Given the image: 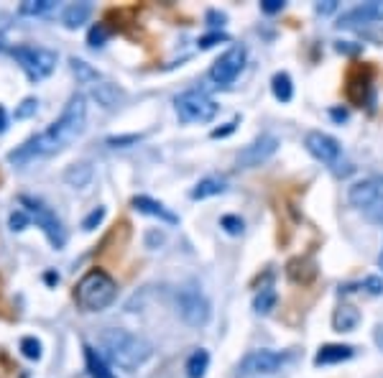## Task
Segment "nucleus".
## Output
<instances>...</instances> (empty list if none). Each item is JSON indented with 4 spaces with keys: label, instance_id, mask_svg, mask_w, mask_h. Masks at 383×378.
Listing matches in <instances>:
<instances>
[{
    "label": "nucleus",
    "instance_id": "obj_1",
    "mask_svg": "<svg viewBox=\"0 0 383 378\" xmlns=\"http://www.w3.org/2000/svg\"><path fill=\"white\" fill-rule=\"evenodd\" d=\"M85 126H87V97L77 92V95L69 97V103L64 105L62 116L47 131H41L34 138L23 141L16 151H10L8 161L13 166H26L31 161H36V159H47V156L59 154V151H64L72 141H77V138L85 133Z\"/></svg>",
    "mask_w": 383,
    "mask_h": 378
},
{
    "label": "nucleus",
    "instance_id": "obj_2",
    "mask_svg": "<svg viewBox=\"0 0 383 378\" xmlns=\"http://www.w3.org/2000/svg\"><path fill=\"white\" fill-rule=\"evenodd\" d=\"M103 348H105V355L110 358V363L120 370L141 368L146 360L151 358L153 350L146 338L135 335V332L120 330V327L103 332Z\"/></svg>",
    "mask_w": 383,
    "mask_h": 378
},
{
    "label": "nucleus",
    "instance_id": "obj_3",
    "mask_svg": "<svg viewBox=\"0 0 383 378\" xmlns=\"http://www.w3.org/2000/svg\"><path fill=\"white\" fill-rule=\"evenodd\" d=\"M118 299V282L103 269L87 271L75 286V301L82 312H103Z\"/></svg>",
    "mask_w": 383,
    "mask_h": 378
},
{
    "label": "nucleus",
    "instance_id": "obj_4",
    "mask_svg": "<svg viewBox=\"0 0 383 378\" xmlns=\"http://www.w3.org/2000/svg\"><path fill=\"white\" fill-rule=\"evenodd\" d=\"M18 204L23 207V213L29 215L31 220H36V225L44 230V235H47L49 243H51L57 251H62V248L67 245V230H64V225H62L57 213H54L44 200L31 197V194H21Z\"/></svg>",
    "mask_w": 383,
    "mask_h": 378
},
{
    "label": "nucleus",
    "instance_id": "obj_5",
    "mask_svg": "<svg viewBox=\"0 0 383 378\" xmlns=\"http://www.w3.org/2000/svg\"><path fill=\"white\" fill-rule=\"evenodd\" d=\"M10 57L16 59V64H18L23 72H26V77L31 82H41V79H47L54 69H57V51H51L47 46H31V44H21V46H13L10 49Z\"/></svg>",
    "mask_w": 383,
    "mask_h": 378
},
{
    "label": "nucleus",
    "instance_id": "obj_6",
    "mask_svg": "<svg viewBox=\"0 0 383 378\" xmlns=\"http://www.w3.org/2000/svg\"><path fill=\"white\" fill-rule=\"evenodd\" d=\"M176 116L182 123H210L217 116V103L202 90H187L174 100Z\"/></svg>",
    "mask_w": 383,
    "mask_h": 378
},
{
    "label": "nucleus",
    "instance_id": "obj_7",
    "mask_svg": "<svg viewBox=\"0 0 383 378\" xmlns=\"http://www.w3.org/2000/svg\"><path fill=\"white\" fill-rule=\"evenodd\" d=\"M176 312L189 327H202L210 320L212 307L197 286H184V289L176 291Z\"/></svg>",
    "mask_w": 383,
    "mask_h": 378
},
{
    "label": "nucleus",
    "instance_id": "obj_8",
    "mask_svg": "<svg viewBox=\"0 0 383 378\" xmlns=\"http://www.w3.org/2000/svg\"><path fill=\"white\" fill-rule=\"evenodd\" d=\"M246 59H248L246 46H240V44L230 46L228 51H222L220 59H215V64L210 67V79L220 87L233 85L243 72V67H246Z\"/></svg>",
    "mask_w": 383,
    "mask_h": 378
},
{
    "label": "nucleus",
    "instance_id": "obj_9",
    "mask_svg": "<svg viewBox=\"0 0 383 378\" xmlns=\"http://www.w3.org/2000/svg\"><path fill=\"white\" fill-rule=\"evenodd\" d=\"M289 360V353H276V350H250L246 358L238 363V376H268L276 373Z\"/></svg>",
    "mask_w": 383,
    "mask_h": 378
},
{
    "label": "nucleus",
    "instance_id": "obj_10",
    "mask_svg": "<svg viewBox=\"0 0 383 378\" xmlns=\"http://www.w3.org/2000/svg\"><path fill=\"white\" fill-rule=\"evenodd\" d=\"M304 146L317 161H322L327 166H335L340 161V156H343L340 141L332 138L330 133H322V131H309L304 136Z\"/></svg>",
    "mask_w": 383,
    "mask_h": 378
},
{
    "label": "nucleus",
    "instance_id": "obj_11",
    "mask_svg": "<svg viewBox=\"0 0 383 378\" xmlns=\"http://www.w3.org/2000/svg\"><path fill=\"white\" fill-rule=\"evenodd\" d=\"M278 151V138L274 133H263L259 136L253 144H248L243 151L238 154V166L243 169H253V166H261L263 161H268L271 156Z\"/></svg>",
    "mask_w": 383,
    "mask_h": 378
},
{
    "label": "nucleus",
    "instance_id": "obj_12",
    "mask_svg": "<svg viewBox=\"0 0 383 378\" xmlns=\"http://www.w3.org/2000/svg\"><path fill=\"white\" fill-rule=\"evenodd\" d=\"M375 21H383V3L381 0H373V3H363L358 8L347 10L340 16L337 26L340 29H355V26H371Z\"/></svg>",
    "mask_w": 383,
    "mask_h": 378
},
{
    "label": "nucleus",
    "instance_id": "obj_13",
    "mask_svg": "<svg viewBox=\"0 0 383 378\" xmlns=\"http://www.w3.org/2000/svg\"><path fill=\"white\" fill-rule=\"evenodd\" d=\"M381 179L383 176H368V179L355 182V185L347 189V202L365 213V210L371 207V202L375 200L378 189H381Z\"/></svg>",
    "mask_w": 383,
    "mask_h": 378
},
{
    "label": "nucleus",
    "instance_id": "obj_14",
    "mask_svg": "<svg viewBox=\"0 0 383 378\" xmlns=\"http://www.w3.org/2000/svg\"><path fill=\"white\" fill-rule=\"evenodd\" d=\"M131 204H133L135 213L148 215V217H156V220H161V223H166V225H176V223H179V215L172 213L166 204L159 202V200H153V197L135 194L133 200H131Z\"/></svg>",
    "mask_w": 383,
    "mask_h": 378
},
{
    "label": "nucleus",
    "instance_id": "obj_15",
    "mask_svg": "<svg viewBox=\"0 0 383 378\" xmlns=\"http://www.w3.org/2000/svg\"><path fill=\"white\" fill-rule=\"evenodd\" d=\"M355 355L353 345H337V342H330V345H322L317 350L315 355V366H335V363H345Z\"/></svg>",
    "mask_w": 383,
    "mask_h": 378
},
{
    "label": "nucleus",
    "instance_id": "obj_16",
    "mask_svg": "<svg viewBox=\"0 0 383 378\" xmlns=\"http://www.w3.org/2000/svg\"><path fill=\"white\" fill-rule=\"evenodd\" d=\"M360 322V312L353 304H340L332 314V330L335 332H353Z\"/></svg>",
    "mask_w": 383,
    "mask_h": 378
},
{
    "label": "nucleus",
    "instance_id": "obj_17",
    "mask_svg": "<svg viewBox=\"0 0 383 378\" xmlns=\"http://www.w3.org/2000/svg\"><path fill=\"white\" fill-rule=\"evenodd\" d=\"M92 176H95V172H92V164L79 161V164H72L67 172H64V182H67L72 189H85V187H90Z\"/></svg>",
    "mask_w": 383,
    "mask_h": 378
},
{
    "label": "nucleus",
    "instance_id": "obj_18",
    "mask_svg": "<svg viewBox=\"0 0 383 378\" xmlns=\"http://www.w3.org/2000/svg\"><path fill=\"white\" fill-rule=\"evenodd\" d=\"M225 189H228L225 179H220V176H204V179H200V182L194 185L189 197L192 200H207V197H217V194H222Z\"/></svg>",
    "mask_w": 383,
    "mask_h": 378
},
{
    "label": "nucleus",
    "instance_id": "obj_19",
    "mask_svg": "<svg viewBox=\"0 0 383 378\" xmlns=\"http://www.w3.org/2000/svg\"><path fill=\"white\" fill-rule=\"evenodd\" d=\"M92 16V5L90 3H72L64 8L62 13V23L67 26V29H79L82 23H87V18Z\"/></svg>",
    "mask_w": 383,
    "mask_h": 378
},
{
    "label": "nucleus",
    "instance_id": "obj_20",
    "mask_svg": "<svg viewBox=\"0 0 383 378\" xmlns=\"http://www.w3.org/2000/svg\"><path fill=\"white\" fill-rule=\"evenodd\" d=\"M85 363L87 370H90V378H115V373L110 370L105 358L95 348H90V345H85Z\"/></svg>",
    "mask_w": 383,
    "mask_h": 378
},
{
    "label": "nucleus",
    "instance_id": "obj_21",
    "mask_svg": "<svg viewBox=\"0 0 383 378\" xmlns=\"http://www.w3.org/2000/svg\"><path fill=\"white\" fill-rule=\"evenodd\" d=\"M207 368H210V353L204 348H197L189 358H187V363H184L187 378H204Z\"/></svg>",
    "mask_w": 383,
    "mask_h": 378
},
{
    "label": "nucleus",
    "instance_id": "obj_22",
    "mask_svg": "<svg viewBox=\"0 0 383 378\" xmlns=\"http://www.w3.org/2000/svg\"><path fill=\"white\" fill-rule=\"evenodd\" d=\"M271 92H274L278 103H289L294 97V85H291V77H289L287 72H276L271 77Z\"/></svg>",
    "mask_w": 383,
    "mask_h": 378
},
{
    "label": "nucleus",
    "instance_id": "obj_23",
    "mask_svg": "<svg viewBox=\"0 0 383 378\" xmlns=\"http://www.w3.org/2000/svg\"><path fill=\"white\" fill-rule=\"evenodd\" d=\"M92 97H95L103 107H115L118 100H120V90L115 87V85H110V82H103V85H95V87H92Z\"/></svg>",
    "mask_w": 383,
    "mask_h": 378
},
{
    "label": "nucleus",
    "instance_id": "obj_24",
    "mask_svg": "<svg viewBox=\"0 0 383 378\" xmlns=\"http://www.w3.org/2000/svg\"><path fill=\"white\" fill-rule=\"evenodd\" d=\"M276 299L278 294L274 286H263V289L256 294V299H253V310L259 312V314H268V312L276 307Z\"/></svg>",
    "mask_w": 383,
    "mask_h": 378
},
{
    "label": "nucleus",
    "instance_id": "obj_25",
    "mask_svg": "<svg viewBox=\"0 0 383 378\" xmlns=\"http://www.w3.org/2000/svg\"><path fill=\"white\" fill-rule=\"evenodd\" d=\"M54 8H57L54 0H26V3L18 5V13L21 16H44V13H49V10Z\"/></svg>",
    "mask_w": 383,
    "mask_h": 378
},
{
    "label": "nucleus",
    "instance_id": "obj_26",
    "mask_svg": "<svg viewBox=\"0 0 383 378\" xmlns=\"http://www.w3.org/2000/svg\"><path fill=\"white\" fill-rule=\"evenodd\" d=\"M107 39H110V29H107L105 23H95V26L90 29V33H87V44H90L92 49L105 46Z\"/></svg>",
    "mask_w": 383,
    "mask_h": 378
},
{
    "label": "nucleus",
    "instance_id": "obj_27",
    "mask_svg": "<svg viewBox=\"0 0 383 378\" xmlns=\"http://www.w3.org/2000/svg\"><path fill=\"white\" fill-rule=\"evenodd\" d=\"M363 215L371 223H383V179H381V189L375 194V200L371 202V207H368Z\"/></svg>",
    "mask_w": 383,
    "mask_h": 378
},
{
    "label": "nucleus",
    "instance_id": "obj_28",
    "mask_svg": "<svg viewBox=\"0 0 383 378\" xmlns=\"http://www.w3.org/2000/svg\"><path fill=\"white\" fill-rule=\"evenodd\" d=\"M220 228L228 235H240V233H243V228H246V223L240 220L238 215H222V217H220Z\"/></svg>",
    "mask_w": 383,
    "mask_h": 378
},
{
    "label": "nucleus",
    "instance_id": "obj_29",
    "mask_svg": "<svg viewBox=\"0 0 383 378\" xmlns=\"http://www.w3.org/2000/svg\"><path fill=\"white\" fill-rule=\"evenodd\" d=\"M72 72H75V75L82 79V82H90V79H95V82H97V77H100L95 69H90V64H87V62H82V59H72Z\"/></svg>",
    "mask_w": 383,
    "mask_h": 378
},
{
    "label": "nucleus",
    "instance_id": "obj_30",
    "mask_svg": "<svg viewBox=\"0 0 383 378\" xmlns=\"http://www.w3.org/2000/svg\"><path fill=\"white\" fill-rule=\"evenodd\" d=\"M29 223H31V217L23 213V210H13L10 217H8V225H10V230H13V233H23V230L29 228Z\"/></svg>",
    "mask_w": 383,
    "mask_h": 378
},
{
    "label": "nucleus",
    "instance_id": "obj_31",
    "mask_svg": "<svg viewBox=\"0 0 383 378\" xmlns=\"http://www.w3.org/2000/svg\"><path fill=\"white\" fill-rule=\"evenodd\" d=\"M21 353L29 360H38L41 358V342L36 338H23L21 340Z\"/></svg>",
    "mask_w": 383,
    "mask_h": 378
},
{
    "label": "nucleus",
    "instance_id": "obj_32",
    "mask_svg": "<svg viewBox=\"0 0 383 378\" xmlns=\"http://www.w3.org/2000/svg\"><path fill=\"white\" fill-rule=\"evenodd\" d=\"M36 110H38V100H36V97H26V100H23L18 107H16V120H26V118L36 116Z\"/></svg>",
    "mask_w": 383,
    "mask_h": 378
},
{
    "label": "nucleus",
    "instance_id": "obj_33",
    "mask_svg": "<svg viewBox=\"0 0 383 378\" xmlns=\"http://www.w3.org/2000/svg\"><path fill=\"white\" fill-rule=\"evenodd\" d=\"M103 220H105V207H95V210L82 220V228H85V230H95Z\"/></svg>",
    "mask_w": 383,
    "mask_h": 378
},
{
    "label": "nucleus",
    "instance_id": "obj_34",
    "mask_svg": "<svg viewBox=\"0 0 383 378\" xmlns=\"http://www.w3.org/2000/svg\"><path fill=\"white\" fill-rule=\"evenodd\" d=\"M220 41H228V33L212 31V33H207V36H202V39L197 41V46H200V49H212L215 44H220Z\"/></svg>",
    "mask_w": 383,
    "mask_h": 378
},
{
    "label": "nucleus",
    "instance_id": "obj_35",
    "mask_svg": "<svg viewBox=\"0 0 383 378\" xmlns=\"http://www.w3.org/2000/svg\"><path fill=\"white\" fill-rule=\"evenodd\" d=\"M144 136H115V138H107V144L113 146V148H125V146H131V144H138Z\"/></svg>",
    "mask_w": 383,
    "mask_h": 378
},
{
    "label": "nucleus",
    "instance_id": "obj_36",
    "mask_svg": "<svg viewBox=\"0 0 383 378\" xmlns=\"http://www.w3.org/2000/svg\"><path fill=\"white\" fill-rule=\"evenodd\" d=\"M261 10L268 13V16H274L278 10H284V0H263V3H261Z\"/></svg>",
    "mask_w": 383,
    "mask_h": 378
},
{
    "label": "nucleus",
    "instance_id": "obj_37",
    "mask_svg": "<svg viewBox=\"0 0 383 378\" xmlns=\"http://www.w3.org/2000/svg\"><path fill=\"white\" fill-rule=\"evenodd\" d=\"M317 13L319 16H330V13H335L337 10V0H325V3H317Z\"/></svg>",
    "mask_w": 383,
    "mask_h": 378
},
{
    "label": "nucleus",
    "instance_id": "obj_38",
    "mask_svg": "<svg viewBox=\"0 0 383 378\" xmlns=\"http://www.w3.org/2000/svg\"><path fill=\"white\" fill-rule=\"evenodd\" d=\"M330 116H332V120H337V123H345V120H347V110H345V107H332Z\"/></svg>",
    "mask_w": 383,
    "mask_h": 378
},
{
    "label": "nucleus",
    "instance_id": "obj_39",
    "mask_svg": "<svg viewBox=\"0 0 383 378\" xmlns=\"http://www.w3.org/2000/svg\"><path fill=\"white\" fill-rule=\"evenodd\" d=\"M235 131V123H228L225 128H217V131H212V138H225V136H230Z\"/></svg>",
    "mask_w": 383,
    "mask_h": 378
},
{
    "label": "nucleus",
    "instance_id": "obj_40",
    "mask_svg": "<svg viewBox=\"0 0 383 378\" xmlns=\"http://www.w3.org/2000/svg\"><path fill=\"white\" fill-rule=\"evenodd\" d=\"M373 342L378 345V350H383V322H381V325H375V330H373Z\"/></svg>",
    "mask_w": 383,
    "mask_h": 378
},
{
    "label": "nucleus",
    "instance_id": "obj_41",
    "mask_svg": "<svg viewBox=\"0 0 383 378\" xmlns=\"http://www.w3.org/2000/svg\"><path fill=\"white\" fill-rule=\"evenodd\" d=\"M5 128H8V113H5L3 107H0V133H3Z\"/></svg>",
    "mask_w": 383,
    "mask_h": 378
},
{
    "label": "nucleus",
    "instance_id": "obj_42",
    "mask_svg": "<svg viewBox=\"0 0 383 378\" xmlns=\"http://www.w3.org/2000/svg\"><path fill=\"white\" fill-rule=\"evenodd\" d=\"M47 282H49V284L59 282V273H47Z\"/></svg>",
    "mask_w": 383,
    "mask_h": 378
},
{
    "label": "nucleus",
    "instance_id": "obj_43",
    "mask_svg": "<svg viewBox=\"0 0 383 378\" xmlns=\"http://www.w3.org/2000/svg\"><path fill=\"white\" fill-rule=\"evenodd\" d=\"M5 49V36H3V31H0V51Z\"/></svg>",
    "mask_w": 383,
    "mask_h": 378
},
{
    "label": "nucleus",
    "instance_id": "obj_44",
    "mask_svg": "<svg viewBox=\"0 0 383 378\" xmlns=\"http://www.w3.org/2000/svg\"><path fill=\"white\" fill-rule=\"evenodd\" d=\"M378 266H381V269H383V253H381V256H378Z\"/></svg>",
    "mask_w": 383,
    "mask_h": 378
}]
</instances>
